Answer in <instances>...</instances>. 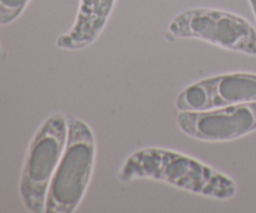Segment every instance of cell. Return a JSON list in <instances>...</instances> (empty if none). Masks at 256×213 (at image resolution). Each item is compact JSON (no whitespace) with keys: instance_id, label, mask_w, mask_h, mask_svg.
Segmentation results:
<instances>
[{"instance_id":"cell-1","label":"cell","mask_w":256,"mask_h":213,"mask_svg":"<svg viewBox=\"0 0 256 213\" xmlns=\"http://www.w3.org/2000/svg\"><path fill=\"white\" fill-rule=\"evenodd\" d=\"M119 179H152L179 189L226 200L236 194V183L210 165L175 150L149 147L130 154L119 170Z\"/></svg>"},{"instance_id":"cell-2","label":"cell","mask_w":256,"mask_h":213,"mask_svg":"<svg viewBox=\"0 0 256 213\" xmlns=\"http://www.w3.org/2000/svg\"><path fill=\"white\" fill-rule=\"evenodd\" d=\"M96 144L92 128L82 119H68V139L50 182L45 213H72L84 198L95 164Z\"/></svg>"},{"instance_id":"cell-3","label":"cell","mask_w":256,"mask_h":213,"mask_svg":"<svg viewBox=\"0 0 256 213\" xmlns=\"http://www.w3.org/2000/svg\"><path fill=\"white\" fill-rule=\"evenodd\" d=\"M68 139V118L52 114L40 125L28 148L20 175V197L29 212H45L50 182Z\"/></svg>"},{"instance_id":"cell-4","label":"cell","mask_w":256,"mask_h":213,"mask_svg":"<svg viewBox=\"0 0 256 213\" xmlns=\"http://www.w3.org/2000/svg\"><path fill=\"white\" fill-rule=\"evenodd\" d=\"M169 33L180 39H199L232 52L256 55V30L234 13L212 8H194L178 14Z\"/></svg>"},{"instance_id":"cell-5","label":"cell","mask_w":256,"mask_h":213,"mask_svg":"<svg viewBox=\"0 0 256 213\" xmlns=\"http://www.w3.org/2000/svg\"><path fill=\"white\" fill-rule=\"evenodd\" d=\"M179 129L202 142H230L256 130V102L209 110H185L176 118Z\"/></svg>"},{"instance_id":"cell-6","label":"cell","mask_w":256,"mask_h":213,"mask_svg":"<svg viewBox=\"0 0 256 213\" xmlns=\"http://www.w3.org/2000/svg\"><path fill=\"white\" fill-rule=\"evenodd\" d=\"M256 102L255 73H226L190 84L178 94L175 107L185 110H209Z\"/></svg>"},{"instance_id":"cell-7","label":"cell","mask_w":256,"mask_h":213,"mask_svg":"<svg viewBox=\"0 0 256 213\" xmlns=\"http://www.w3.org/2000/svg\"><path fill=\"white\" fill-rule=\"evenodd\" d=\"M116 0H80L76 19L56 45L65 50H82L92 45L104 30Z\"/></svg>"},{"instance_id":"cell-8","label":"cell","mask_w":256,"mask_h":213,"mask_svg":"<svg viewBox=\"0 0 256 213\" xmlns=\"http://www.w3.org/2000/svg\"><path fill=\"white\" fill-rule=\"evenodd\" d=\"M30 0H0V25H8L22 15Z\"/></svg>"},{"instance_id":"cell-9","label":"cell","mask_w":256,"mask_h":213,"mask_svg":"<svg viewBox=\"0 0 256 213\" xmlns=\"http://www.w3.org/2000/svg\"><path fill=\"white\" fill-rule=\"evenodd\" d=\"M250 5H252V13H254L255 18H256V0H249Z\"/></svg>"},{"instance_id":"cell-10","label":"cell","mask_w":256,"mask_h":213,"mask_svg":"<svg viewBox=\"0 0 256 213\" xmlns=\"http://www.w3.org/2000/svg\"><path fill=\"white\" fill-rule=\"evenodd\" d=\"M2 57H4V52H2V47H0V58H2Z\"/></svg>"}]
</instances>
